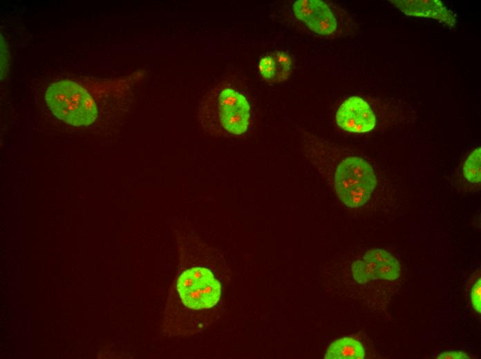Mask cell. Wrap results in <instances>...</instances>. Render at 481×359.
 I'll return each mask as SVG.
<instances>
[{"instance_id": "5bb4252c", "label": "cell", "mask_w": 481, "mask_h": 359, "mask_svg": "<svg viewBox=\"0 0 481 359\" xmlns=\"http://www.w3.org/2000/svg\"><path fill=\"white\" fill-rule=\"evenodd\" d=\"M437 359H470L466 353L463 351H444L437 357Z\"/></svg>"}, {"instance_id": "277c9868", "label": "cell", "mask_w": 481, "mask_h": 359, "mask_svg": "<svg viewBox=\"0 0 481 359\" xmlns=\"http://www.w3.org/2000/svg\"><path fill=\"white\" fill-rule=\"evenodd\" d=\"M46 101L54 115L73 126H88L97 115V106L89 93L70 81L51 84L46 90Z\"/></svg>"}, {"instance_id": "5b68a950", "label": "cell", "mask_w": 481, "mask_h": 359, "mask_svg": "<svg viewBox=\"0 0 481 359\" xmlns=\"http://www.w3.org/2000/svg\"><path fill=\"white\" fill-rule=\"evenodd\" d=\"M177 289L183 304L193 309L214 307L219 300L220 282L207 268L194 267L180 275Z\"/></svg>"}, {"instance_id": "9a60e30c", "label": "cell", "mask_w": 481, "mask_h": 359, "mask_svg": "<svg viewBox=\"0 0 481 359\" xmlns=\"http://www.w3.org/2000/svg\"><path fill=\"white\" fill-rule=\"evenodd\" d=\"M3 44V46L1 45V52H3V57L1 56V60L3 59V61L1 62V72L2 70H5V63L6 61L7 62L8 58V51L6 50V47L4 46L3 43L4 41L1 42Z\"/></svg>"}, {"instance_id": "6da1fadb", "label": "cell", "mask_w": 481, "mask_h": 359, "mask_svg": "<svg viewBox=\"0 0 481 359\" xmlns=\"http://www.w3.org/2000/svg\"><path fill=\"white\" fill-rule=\"evenodd\" d=\"M301 137L304 155L346 206L358 208L370 200L378 177L366 157L305 130Z\"/></svg>"}, {"instance_id": "7a4b0ae2", "label": "cell", "mask_w": 481, "mask_h": 359, "mask_svg": "<svg viewBox=\"0 0 481 359\" xmlns=\"http://www.w3.org/2000/svg\"><path fill=\"white\" fill-rule=\"evenodd\" d=\"M198 119L211 135H241L248 129L250 106L240 91L223 81L214 86L200 103Z\"/></svg>"}, {"instance_id": "4fadbf2b", "label": "cell", "mask_w": 481, "mask_h": 359, "mask_svg": "<svg viewBox=\"0 0 481 359\" xmlns=\"http://www.w3.org/2000/svg\"><path fill=\"white\" fill-rule=\"evenodd\" d=\"M471 300L473 307L478 313L481 312V280L478 279L472 287Z\"/></svg>"}, {"instance_id": "3957f363", "label": "cell", "mask_w": 481, "mask_h": 359, "mask_svg": "<svg viewBox=\"0 0 481 359\" xmlns=\"http://www.w3.org/2000/svg\"><path fill=\"white\" fill-rule=\"evenodd\" d=\"M296 17L312 32L329 38L352 35L356 23L351 14L328 1L298 0L292 4Z\"/></svg>"}, {"instance_id": "9c48e42d", "label": "cell", "mask_w": 481, "mask_h": 359, "mask_svg": "<svg viewBox=\"0 0 481 359\" xmlns=\"http://www.w3.org/2000/svg\"><path fill=\"white\" fill-rule=\"evenodd\" d=\"M363 260L373 266L377 278L395 280L399 276V261L384 249H374L368 251L364 254Z\"/></svg>"}, {"instance_id": "30bf717a", "label": "cell", "mask_w": 481, "mask_h": 359, "mask_svg": "<svg viewBox=\"0 0 481 359\" xmlns=\"http://www.w3.org/2000/svg\"><path fill=\"white\" fill-rule=\"evenodd\" d=\"M362 344L351 337H344L332 342L324 356L325 359H364Z\"/></svg>"}, {"instance_id": "8fae6325", "label": "cell", "mask_w": 481, "mask_h": 359, "mask_svg": "<svg viewBox=\"0 0 481 359\" xmlns=\"http://www.w3.org/2000/svg\"><path fill=\"white\" fill-rule=\"evenodd\" d=\"M460 180L467 191H478L481 182V148L474 149L462 165Z\"/></svg>"}, {"instance_id": "8992f818", "label": "cell", "mask_w": 481, "mask_h": 359, "mask_svg": "<svg viewBox=\"0 0 481 359\" xmlns=\"http://www.w3.org/2000/svg\"><path fill=\"white\" fill-rule=\"evenodd\" d=\"M337 125L352 133H366L373 130L377 119L370 105L364 99L352 96L346 99L336 113Z\"/></svg>"}, {"instance_id": "52a82bcc", "label": "cell", "mask_w": 481, "mask_h": 359, "mask_svg": "<svg viewBox=\"0 0 481 359\" xmlns=\"http://www.w3.org/2000/svg\"><path fill=\"white\" fill-rule=\"evenodd\" d=\"M401 12L408 16L428 17L454 27L455 19L451 10L439 0H391Z\"/></svg>"}, {"instance_id": "7c38bea8", "label": "cell", "mask_w": 481, "mask_h": 359, "mask_svg": "<svg viewBox=\"0 0 481 359\" xmlns=\"http://www.w3.org/2000/svg\"><path fill=\"white\" fill-rule=\"evenodd\" d=\"M352 274L355 280L361 284L377 279L373 266L363 260L352 263Z\"/></svg>"}, {"instance_id": "ba28073f", "label": "cell", "mask_w": 481, "mask_h": 359, "mask_svg": "<svg viewBox=\"0 0 481 359\" xmlns=\"http://www.w3.org/2000/svg\"><path fill=\"white\" fill-rule=\"evenodd\" d=\"M292 66L290 55L276 51L263 57L259 62L258 69L264 79L270 82H279L288 78Z\"/></svg>"}]
</instances>
